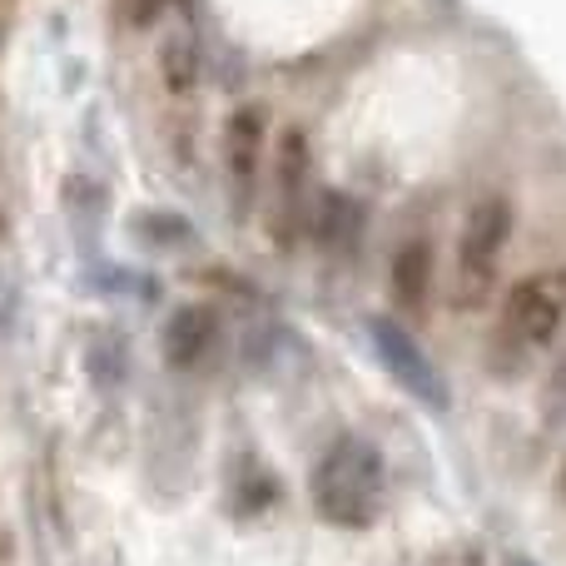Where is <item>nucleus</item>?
Masks as SVG:
<instances>
[{"mask_svg":"<svg viewBox=\"0 0 566 566\" xmlns=\"http://www.w3.org/2000/svg\"><path fill=\"white\" fill-rule=\"evenodd\" d=\"M382 452L358 432H343L338 442H328V452L313 468V507L328 527L363 532L378 522L382 507Z\"/></svg>","mask_w":566,"mask_h":566,"instance_id":"nucleus-1","label":"nucleus"},{"mask_svg":"<svg viewBox=\"0 0 566 566\" xmlns=\"http://www.w3.org/2000/svg\"><path fill=\"white\" fill-rule=\"evenodd\" d=\"M512 199L502 195H482L478 205L468 209L462 219V239H458V264H452V283H448V298L458 313H478L492 303L497 293V259L512 239Z\"/></svg>","mask_w":566,"mask_h":566,"instance_id":"nucleus-2","label":"nucleus"},{"mask_svg":"<svg viewBox=\"0 0 566 566\" xmlns=\"http://www.w3.org/2000/svg\"><path fill=\"white\" fill-rule=\"evenodd\" d=\"M562 328H566V269H537V274H522L507 289L492 343H502L512 353V363H517L522 353L547 348Z\"/></svg>","mask_w":566,"mask_h":566,"instance_id":"nucleus-3","label":"nucleus"},{"mask_svg":"<svg viewBox=\"0 0 566 566\" xmlns=\"http://www.w3.org/2000/svg\"><path fill=\"white\" fill-rule=\"evenodd\" d=\"M368 343L373 353H378V363L392 373V382H398L408 398L428 402V408H448V382H442L438 363L428 358V353L418 348V338H412L408 328H402L398 318H388V313H373L368 318Z\"/></svg>","mask_w":566,"mask_h":566,"instance_id":"nucleus-4","label":"nucleus"},{"mask_svg":"<svg viewBox=\"0 0 566 566\" xmlns=\"http://www.w3.org/2000/svg\"><path fill=\"white\" fill-rule=\"evenodd\" d=\"M219 348V308L214 303H179L165 323V363L175 373H195Z\"/></svg>","mask_w":566,"mask_h":566,"instance_id":"nucleus-5","label":"nucleus"},{"mask_svg":"<svg viewBox=\"0 0 566 566\" xmlns=\"http://www.w3.org/2000/svg\"><path fill=\"white\" fill-rule=\"evenodd\" d=\"M274 179H279V244L293 239L303 209V189H308V135L303 129H283L279 139V159H274Z\"/></svg>","mask_w":566,"mask_h":566,"instance_id":"nucleus-6","label":"nucleus"},{"mask_svg":"<svg viewBox=\"0 0 566 566\" xmlns=\"http://www.w3.org/2000/svg\"><path fill=\"white\" fill-rule=\"evenodd\" d=\"M363 224H368V214H363V205L353 195H323L313 234H318V249L333 264H348L363 244Z\"/></svg>","mask_w":566,"mask_h":566,"instance_id":"nucleus-7","label":"nucleus"},{"mask_svg":"<svg viewBox=\"0 0 566 566\" xmlns=\"http://www.w3.org/2000/svg\"><path fill=\"white\" fill-rule=\"evenodd\" d=\"M388 283H392V303H398L402 313H418L422 318V308H428V298H432V244L422 234L398 244Z\"/></svg>","mask_w":566,"mask_h":566,"instance_id":"nucleus-8","label":"nucleus"},{"mask_svg":"<svg viewBox=\"0 0 566 566\" xmlns=\"http://www.w3.org/2000/svg\"><path fill=\"white\" fill-rule=\"evenodd\" d=\"M259 155H264V109L239 105L224 125V159H229V175H234V185L244 189V195L259 179Z\"/></svg>","mask_w":566,"mask_h":566,"instance_id":"nucleus-9","label":"nucleus"},{"mask_svg":"<svg viewBox=\"0 0 566 566\" xmlns=\"http://www.w3.org/2000/svg\"><path fill=\"white\" fill-rule=\"evenodd\" d=\"M165 85L175 90V95H189L195 90V75H199V55H195V40L189 35H175L165 45Z\"/></svg>","mask_w":566,"mask_h":566,"instance_id":"nucleus-10","label":"nucleus"},{"mask_svg":"<svg viewBox=\"0 0 566 566\" xmlns=\"http://www.w3.org/2000/svg\"><path fill=\"white\" fill-rule=\"evenodd\" d=\"M557 388H562V392H566V358H562V363H557Z\"/></svg>","mask_w":566,"mask_h":566,"instance_id":"nucleus-11","label":"nucleus"},{"mask_svg":"<svg viewBox=\"0 0 566 566\" xmlns=\"http://www.w3.org/2000/svg\"><path fill=\"white\" fill-rule=\"evenodd\" d=\"M507 566H537V562H527V557H507Z\"/></svg>","mask_w":566,"mask_h":566,"instance_id":"nucleus-12","label":"nucleus"},{"mask_svg":"<svg viewBox=\"0 0 566 566\" xmlns=\"http://www.w3.org/2000/svg\"><path fill=\"white\" fill-rule=\"evenodd\" d=\"M562 492H566V462H562Z\"/></svg>","mask_w":566,"mask_h":566,"instance_id":"nucleus-13","label":"nucleus"},{"mask_svg":"<svg viewBox=\"0 0 566 566\" xmlns=\"http://www.w3.org/2000/svg\"><path fill=\"white\" fill-rule=\"evenodd\" d=\"M0 224H6V219H0Z\"/></svg>","mask_w":566,"mask_h":566,"instance_id":"nucleus-14","label":"nucleus"}]
</instances>
